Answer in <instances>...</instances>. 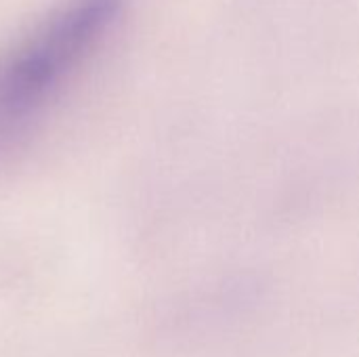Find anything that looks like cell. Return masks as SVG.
Listing matches in <instances>:
<instances>
[{
	"mask_svg": "<svg viewBox=\"0 0 359 357\" xmlns=\"http://www.w3.org/2000/svg\"><path fill=\"white\" fill-rule=\"evenodd\" d=\"M122 6L124 0H65L0 50V151L93 55Z\"/></svg>",
	"mask_w": 359,
	"mask_h": 357,
	"instance_id": "obj_1",
	"label": "cell"
}]
</instances>
